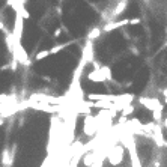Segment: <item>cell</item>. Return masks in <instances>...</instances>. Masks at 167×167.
Listing matches in <instances>:
<instances>
[{
  "label": "cell",
  "instance_id": "cell-1",
  "mask_svg": "<svg viewBox=\"0 0 167 167\" xmlns=\"http://www.w3.org/2000/svg\"><path fill=\"white\" fill-rule=\"evenodd\" d=\"M140 104L145 106L148 110H150L152 113H155V111H163V109H164L163 102H160L157 98H140Z\"/></svg>",
  "mask_w": 167,
  "mask_h": 167
},
{
  "label": "cell",
  "instance_id": "cell-2",
  "mask_svg": "<svg viewBox=\"0 0 167 167\" xmlns=\"http://www.w3.org/2000/svg\"><path fill=\"white\" fill-rule=\"evenodd\" d=\"M89 80L96 81V83L104 81V80H110V69L109 68H100V69L93 71L89 74Z\"/></svg>",
  "mask_w": 167,
  "mask_h": 167
},
{
  "label": "cell",
  "instance_id": "cell-3",
  "mask_svg": "<svg viewBox=\"0 0 167 167\" xmlns=\"http://www.w3.org/2000/svg\"><path fill=\"white\" fill-rule=\"evenodd\" d=\"M109 160H110V163H111L113 166L119 167V164H120L122 160H124V149H122V148H115L113 152L109 155Z\"/></svg>",
  "mask_w": 167,
  "mask_h": 167
},
{
  "label": "cell",
  "instance_id": "cell-4",
  "mask_svg": "<svg viewBox=\"0 0 167 167\" xmlns=\"http://www.w3.org/2000/svg\"><path fill=\"white\" fill-rule=\"evenodd\" d=\"M130 24V20L128 18H124V20H120V21H111L109 24H106L102 27V32H111V30H115V29H119V27H124V26Z\"/></svg>",
  "mask_w": 167,
  "mask_h": 167
},
{
  "label": "cell",
  "instance_id": "cell-5",
  "mask_svg": "<svg viewBox=\"0 0 167 167\" xmlns=\"http://www.w3.org/2000/svg\"><path fill=\"white\" fill-rule=\"evenodd\" d=\"M126 5H128V2H120V3H117V6L115 8V11L111 12V15H110V21H115V18L117 17V15H120L126 9Z\"/></svg>",
  "mask_w": 167,
  "mask_h": 167
},
{
  "label": "cell",
  "instance_id": "cell-6",
  "mask_svg": "<svg viewBox=\"0 0 167 167\" xmlns=\"http://www.w3.org/2000/svg\"><path fill=\"white\" fill-rule=\"evenodd\" d=\"M101 32H102V29H100V27H95V29H92V30L89 32V35H87V39H89V41L96 39V38L101 35Z\"/></svg>",
  "mask_w": 167,
  "mask_h": 167
},
{
  "label": "cell",
  "instance_id": "cell-7",
  "mask_svg": "<svg viewBox=\"0 0 167 167\" xmlns=\"http://www.w3.org/2000/svg\"><path fill=\"white\" fill-rule=\"evenodd\" d=\"M120 113H122V116H124V117L130 116V115H133V113H134V106H133V104H130V106H126V107H125V109H124V110H122Z\"/></svg>",
  "mask_w": 167,
  "mask_h": 167
},
{
  "label": "cell",
  "instance_id": "cell-8",
  "mask_svg": "<svg viewBox=\"0 0 167 167\" xmlns=\"http://www.w3.org/2000/svg\"><path fill=\"white\" fill-rule=\"evenodd\" d=\"M68 44H69V42H65V44H60V45H54V47H53V48L50 50V56H51V54H56V53H59L60 50H63V48L66 47Z\"/></svg>",
  "mask_w": 167,
  "mask_h": 167
},
{
  "label": "cell",
  "instance_id": "cell-9",
  "mask_svg": "<svg viewBox=\"0 0 167 167\" xmlns=\"http://www.w3.org/2000/svg\"><path fill=\"white\" fill-rule=\"evenodd\" d=\"M48 56H50V50H42L35 56V60H42V59L48 57Z\"/></svg>",
  "mask_w": 167,
  "mask_h": 167
},
{
  "label": "cell",
  "instance_id": "cell-10",
  "mask_svg": "<svg viewBox=\"0 0 167 167\" xmlns=\"http://www.w3.org/2000/svg\"><path fill=\"white\" fill-rule=\"evenodd\" d=\"M131 154H133V167H142V164H140V161H139V157H137V154H135V149H131L130 150Z\"/></svg>",
  "mask_w": 167,
  "mask_h": 167
},
{
  "label": "cell",
  "instance_id": "cell-11",
  "mask_svg": "<svg viewBox=\"0 0 167 167\" xmlns=\"http://www.w3.org/2000/svg\"><path fill=\"white\" fill-rule=\"evenodd\" d=\"M60 35H62V29H60V27H56V29H54V33H53V36H54V38H59Z\"/></svg>",
  "mask_w": 167,
  "mask_h": 167
},
{
  "label": "cell",
  "instance_id": "cell-12",
  "mask_svg": "<svg viewBox=\"0 0 167 167\" xmlns=\"http://www.w3.org/2000/svg\"><path fill=\"white\" fill-rule=\"evenodd\" d=\"M140 21H142L140 18H133V20L130 18V24H140Z\"/></svg>",
  "mask_w": 167,
  "mask_h": 167
},
{
  "label": "cell",
  "instance_id": "cell-13",
  "mask_svg": "<svg viewBox=\"0 0 167 167\" xmlns=\"http://www.w3.org/2000/svg\"><path fill=\"white\" fill-rule=\"evenodd\" d=\"M21 14H23V15H24V18H30V14H29V12H27V11H26L24 8L21 9Z\"/></svg>",
  "mask_w": 167,
  "mask_h": 167
},
{
  "label": "cell",
  "instance_id": "cell-14",
  "mask_svg": "<svg viewBox=\"0 0 167 167\" xmlns=\"http://www.w3.org/2000/svg\"><path fill=\"white\" fill-rule=\"evenodd\" d=\"M0 30H2V32H5V33H8V30H6V27H5V24H3L2 21H0Z\"/></svg>",
  "mask_w": 167,
  "mask_h": 167
},
{
  "label": "cell",
  "instance_id": "cell-15",
  "mask_svg": "<svg viewBox=\"0 0 167 167\" xmlns=\"http://www.w3.org/2000/svg\"><path fill=\"white\" fill-rule=\"evenodd\" d=\"M163 126H164V128L167 130V115H166V117L163 119Z\"/></svg>",
  "mask_w": 167,
  "mask_h": 167
},
{
  "label": "cell",
  "instance_id": "cell-16",
  "mask_svg": "<svg viewBox=\"0 0 167 167\" xmlns=\"http://www.w3.org/2000/svg\"><path fill=\"white\" fill-rule=\"evenodd\" d=\"M164 104L167 106V89L164 91Z\"/></svg>",
  "mask_w": 167,
  "mask_h": 167
},
{
  "label": "cell",
  "instance_id": "cell-17",
  "mask_svg": "<svg viewBox=\"0 0 167 167\" xmlns=\"http://www.w3.org/2000/svg\"><path fill=\"white\" fill-rule=\"evenodd\" d=\"M3 125V119H0V126Z\"/></svg>",
  "mask_w": 167,
  "mask_h": 167
},
{
  "label": "cell",
  "instance_id": "cell-18",
  "mask_svg": "<svg viewBox=\"0 0 167 167\" xmlns=\"http://www.w3.org/2000/svg\"><path fill=\"white\" fill-rule=\"evenodd\" d=\"M119 167H120V166H119Z\"/></svg>",
  "mask_w": 167,
  "mask_h": 167
}]
</instances>
